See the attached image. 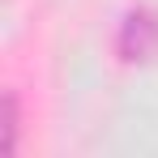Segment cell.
I'll return each mask as SVG.
<instances>
[{
	"label": "cell",
	"instance_id": "1",
	"mask_svg": "<svg viewBox=\"0 0 158 158\" xmlns=\"http://www.w3.org/2000/svg\"><path fill=\"white\" fill-rule=\"evenodd\" d=\"M158 52V13L150 9H137L120 22V34H115V56L124 64H141Z\"/></svg>",
	"mask_w": 158,
	"mask_h": 158
},
{
	"label": "cell",
	"instance_id": "2",
	"mask_svg": "<svg viewBox=\"0 0 158 158\" xmlns=\"http://www.w3.org/2000/svg\"><path fill=\"white\" fill-rule=\"evenodd\" d=\"M17 124H22V115H17V94L9 90V94H4V154L17 150Z\"/></svg>",
	"mask_w": 158,
	"mask_h": 158
}]
</instances>
